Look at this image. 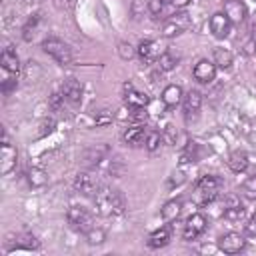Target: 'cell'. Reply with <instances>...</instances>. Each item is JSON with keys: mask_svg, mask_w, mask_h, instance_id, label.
Returning a JSON list of instances; mask_svg holds the SVG:
<instances>
[{"mask_svg": "<svg viewBox=\"0 0 256 256\" xmlns=\"http://www.w3.org/2000/svg\"><path fill=\"white\" fill-rule=\"evenodd\" d=\"M254 2H256V0H254Z\"/></svg>", "mask_w": 256, "mask_h": 256, "instance_id": "7bdbcfd3", "label": "cell"}, {"mask_svg": "<svg viewBox=\"0 0 256 256\" xmlns=\"http://www.w3.org/2000/svg\"><path fill=\"white\" fill-rule=\"evenodd\" d=\"M124 100H126V104L130 108H146L148 102H150V98L144 92L136 90L132 84H126L124 86Z\"/></svg>", "mask_w": 256, "mask_h": 256, "instance_id": "2e32d148", "label": "cell"}, {"mask_svg": "<svg viewBox=\"0 0 256 256\" xmlns=\"http://www.w3.org/2000/svg\"><path fill=\"white\" fill-rule=\"evenodd\" d=\"M42 50H44L48 56H52V58H54L58 64H62V66H66V64L72 62V50H70V46H68L66 42L58 40V38H46V40L42 42Z\"/></svg>", "mask_w": 256, "mask_h": 256, "instance_id": "277c9868", "label": "cell"}, {"mask_svg": "<svg viewBox=\"0 0 256 256\" xmlns=\"http://www.w3.org/2000/svg\"><path fill=\"white\" fill-rule=\"evenodd\" d=\"M100 188V182H98V176L94 172H78L76 178H74V190L78 194H84V196H94L96 190Z\"/></svg>", "mask_w": 256, "mask_h": 256, "instance_id": "52a82bcc", "label": "cell"}, {"mask_svg": "<svg viewBox=\"0 0 256 256\" xmlns=\"http://www.w3.org/2000/svg\"><path fill=\"white\" fill-rule=\"evenodd\" d=\"M94 206H96V212L100 216L112 218V216L124 214L126 200H124V194L118 188L104 186V188H98L96 190V194H94Z\"/></svg>", "mask_w": 256, "mask_h": 256, "instance_id": "6da1fadb", "label": "cell"}, {"mask_svg": "<svg viewBox=\"0 0 256 256\" xmlns=\"http://www.w3.org/2000/svg\"><path fill=\"white\" fill-rule=\"evenodd\" d=\"M244 232H246V236L256 238V214H254V216H250V220H248V222H246V226H244Z\"/></svg>", "mask_w": 256, "mask_h": 256, "instance_id": "ab89813d", "label": "cell"}, {"mask_svg": "<svg viewBox=\"0 0 256 256\" xmlns=\"http://www.w3.org/2000/svg\"><path fill=\"white\" fill-rule=\"evenodd\" d=\"M208 226V220L204 214H192L186 218L184 222V230H182V238L184 240H196Z\"/></svg>", "mask_w": 256, "mask_h": 256, "instance_id": "9c48e42d", "label": "cell"}, {"mask_svg": "<svg viewBox=\"0 0 256 256\" xmlns=\"http://www.w3.org/2000/svg\"><path fill=\"white\" fill-rule=\"evenodd\" d=\"M26 178H28V184H30L32 188H40V186H44V184L48 182L46 172L40 170V168H30L28 174H26Z\"/></svg>", "mask_w": 256, "mask_h": 256, "instance_id": "4316f807", "label": "cell"}, {"mask_svg": "<svg viewBox=\"0 0 256 256\" xmlns=\"http://www.w3.org/2000/svg\"><path fill=\"white\" fill-rule=\"evenodd\" d=\"M232 52L230 50H226V48H214V64H216V68H222V70H226V68H230L232 66Z\"/></svg>", "mask_w": 256, "mask_h": 256, "instance_id": "d4e9b609", "label": "cell"}, {"mask_svg": "<svg viewBox=\"0 0 256 256\" xmlns=\"http://www.w3.org/2000/svg\"><path fill=\"white\" fill-rule=\"evenodd\" d=\"M136 54H138V58H140L142 64H152V62H156L160 58L162 48L154 40H142L138 44V48H136Z\"/></svg>", "mask_w": 256, "mask_h": 256, "instance_id": "8fae6325", "label": "cell"}, {"mask_svg": "<svg viewBox=\"0 0 256 256\" xmlns=\"http://www.w3.org/2000/svg\"><path fill=\"white\" fill-rule=\"evenodd\" d=\"M38 22H40V14H32V16L28 18V22L24 24V28H22V38H24L26 42H30V40L34 38V32H36Z\"/></svg>", "mask_w": 256, "mask_h": 256, "instance_id": "83f0119b", "label": "cell"}, {"mask_svg": "<svg viewBox=\"0 0 256 256\" xmlns=\"http://www.w3.org/2000/svg\"><path fill=\"white\" fill-rule=\"evenodd\" d=\"M146 118H148V114L144 108H130V122L132 124H144Z\"/></svg>", "mask_w": 256, "mask_h": 256, "instance_id": "e575fe53", "label": "cell"}, {"mask_svg": "<svg viewBox=\"0 0 256 256\" xmlns=\"http://www.w3.org/2000/svg\"><path fill=\"white\" fill-rule=\"evenodd\" d=\"M198 160V144L196 142H188L180 154V162L186 164V162H196Z\"/></svg>", "mask_w": 256, "mask_h": 256, "instance_id": "f1b7e54d", "label": "cell"}, {"mask_svg": "<svg viewBox=\"0 0 256 256\" xmlns=\"http://www.w3.org/2000/svg\"><path fill=\"white\" fill-rule=\"evenodd\" d=\"M216 244H218V250L224 252V254H238V252L244 250L246 240H244V236L238 234V232H226V234H222V236L218 238Z\"/></svg>", "mask_w": 256, "mask_h": 256, "instance_id": "ba28073f", "label": "cell"}, {"mask_svg": "<svg viewBox=\"0 0 256 256\" xmlns=\"http://www.w3.org/2000/svg\"><path fill=\"white\" fill-rule=\"evenodd\" d=\"M86 240H88L90 246H98V244H102L106 240V232L102 228H90L86 232Z\"/></svg>", "mask_w": 256, "mask_h": 256, "instance_id": "4dcf8cb0", "label": "cell"}, {"mask_svg": "<svg viewBox=\"0 0 256 256\" xmlns=\"http://www.w3.org/2000/svg\"><path fill=\"white\" fill-rule=\"evenodd\" d=\"M200 106H202V94L198 90H190L184 96V118H186V122H190L198 116Z\"/></svg>", "mask_w": 256, "mask_h": 256, "instance_id": "9a60e30c", "label": "cell"}, {"mask_svg": "<svg viewBox=\"0 0 256 256\" xmlns=\"http://www.w3.org/2000/svg\"><path fill=\"white\" fill-rule=\"evenodd\" d=\"M134 54H136V48H132V44H128V42L118 44V56L122 60H130V58H134Z\"/></svg>", "mask_w": 256, "mask_h": 256, "instance_id": "836d02e7", "label": "cell"}, {"mask_svg": "<svg viewBox=\"0 0 256 256\" xmlns=\"http://www.w3.org/2000/svg\"><path fill=\"white\" fill-rule=\"evenodd\" d=\"M248 154L244 152V150H234L230 156H228V168L232 170V172H236V174H240V172H244L246 168H248Z\"/></svg>", "mask_w": 256, "mask_h": 256, "instance_id": "ffe728a7", "label": "cell"}, {"mask_svg": "<svg viewBox=\"0 0 256 256\" xmlns=\"http://www.w3.org/2000/svg\"><path fill=\"white\" fill-rule=\"evenodd\" d=\"M190 2H192V0H170V4H172L174 8H186Z\"/></svg>", "mask_w": 256, "mask_h": 256, "instance_id": "b9f144b4", "label": "cell"}, {"mask_svg": "<svg viewBox=\"0 0 256 256\" xmlns=\"http://www.w3.org/2000/svg\"><path fill=\"white\" fill-rule=\"evenodd\" d=\"M146 8H148V6H144L142 0H134V2H132V14H134V18H136V20L142 18V14H144Z\"/></svg>", "mask_w": 256, "mask_h": 256, "instance_id": "f35d334b", "label": "cell"}, {"mask_svg": "<svg viewBox=\"0 0 256 256\" xmlns=\"http://www.w3.org/2000/svg\"><path fill=\"white\" fill-rule=\"evenodd\" d=\"M16 162H18V152H16V148L6 140V136H4V140H2V150H0V174L2 176H6V174H10L14 168H16Z\"/></svg>", "mask_w": 256, "mask_h": 256, "instance_id": "30bf717a", "label": "cell"}, {"mask_svg": "<svg viewBox=\"0 0 256 256\" xmlns=\"http://www.w3.org/2000/svg\"><path fill=\"white\" fill-rule=\"evenodd\" d=\"M210 32H212L216 38H220V40L228 38V34L232 32V22L228 20V16H226L224 12H216V14L210 18Z\"/></svg>", "mask_w": 256, "mask_h": 256, "instance_id": "7c38bea8", "label": "cell"}, {"mask_svg": "<svg viewBox=\"0 0 256 256\" xmlns=\"http://www.w3.org/2000/svg\"><path fill=\"white\" fill-rule=\"evenodd\" d=\"M40 246V242L36 240V236H32V234H18L12 242H10V246H8V250H16V248H24V250H36Z\"/></svg>", "mask_w": 256, "mask_h": 256, "instance_id": "7402d4cb", "label": "cell"}, {"mask_svg": "<svg viewBox=\"0 0 256 256\" xmlns=\"http://www.w3.org/2000/svg\"><path fill=\"white\" fill-rule=\"evenodd\" d=\"M66 218H68L70 228L76 230V232H80V234H86L90 228H94L92 214H90L86 208H82V206H72V208L68 210Z\"/></svg>", "mask_w": 256, "mask_h": 256, "instance_id": "5b68a950", "label": "cell"}, {"mask_svg": "<svg viewBox=\"0 0 256 256\" xmlns=\"http://www.w3.org/2000/svg\"><path fill=\"white\" fill-rule=\"evenodd\" d=\"M244 214H246V208H244L240 202H236V200H232V202L226 206V210H224V218H226L228 222H240V220L244 218Z\"/></svg>", "mask_w": 256, "mask_h": 256, "instance_id": "cb8c5ba5", "label": "cell"}, {"mask_svg": "<svg viewBox=\"0 0 256 256\" xmlns=\"http://www.w3.org/2000/svg\"><path fill=\"white\" fill-rule=\"evenodd\" d=\"M162 138H164L168 144H174V142H176V138H178V132L174 130V126H172V124H168V126L164 128V134H162Z\"/></svg>", "mask_w": 256, "mask_h": 256, "instance_id": "74e56055", "label": "cell"}, {"mask_svg": "<svg viewBox=\"0 0 256 256\" xmlns=\"http://www.w3.org/2000/svg\"><path fill=\"white\" fill-rule=\"evenodd\" d=\"M170 236H172V228H170V224H164V226H160L158 230H154L150 236H148V240H146V244H148V248H164L168 242H170Z\"/></svg>", "mask_w": 256, "mask_h": 256, "instance_id": "e0dca14e", "label": "cell"}, {"mask_svg": "<svg viewBox=\"0 0 256 256\" xmlns=\"http://www.w3.org/2000/svg\"><path fill=\"white\" fill-rule=\"evenodd\" d=\"M0 68H2V92L8 94L10 90L16 88V84H18V72H20V60H18L16 52L10 46L2 50Z\"/></svg>", "mask_w": 256, "mask_h": 256, "instance_id": "7a4b0ae2", "label": "cell"}, {"mask_svg": "<svg viewBox=\"0 0 256 256\" xmlns=\"http://www.w3.org/2000/svg\"><path fill=\"white\" fill-rule=\"evenodd\" d=\"M256 50V20L250 24L248 30V42H246V54H252Z\"/></svg>", "mask_w": 256, "mask_h": 256, "instance_id": "d590c367", "label": "cell"}, {"mask_svg": "<svg viewBox=\"0 0 256 256\" xmlns=\"http://www.w3.org/2000/svg\"><path fill=\"white\" fill-rule=\"evenodd\" d=\"M224 14L232 24H242L246 20V4L242 0H224Z\"/></svg>", "mask_w": 256, "mask_h": 256, "instance_id": "4fadbf2b", "label": "cell"}, {"mask_svg": "<svg viewBox=\"0 0 256 256\" xmlns=\"http://www.w3.org/2000/svg\"><path fill=\"white\" fill-rule=\"evenodd\" d=\"M144 138H146V130L142 128V124H132V126L126 128L124 134H122V140H124L128 146H138V144L144 142Z\"/></svg>", "mask_w": 256, "mask_h": 256, "instance_id": "d6986e66", "label": "cell"}, {"mask_svg": "<svg viewBox=\"0 0 256 256\" xmlns=\"http://www.w3.org/2000/svg\"><path fill=\"white\" fill-rule=\"evenodd\" d=\"M220 188H222V180L218 176H210V174L208 176H202L196 182V188H194V202L200 204V206L212 202L218 196Z\"/></svg>", "mask_w": 256, "mask_h": 256, "instance_id": "3957f363", "label": "cell"}, {"mask_svg": "<svg viewBox=\"0 0 256 256\" xmlns=\"http://www.w3.org/2000/svg\"><path fill=\"white\" fill-rule=\"evenodd\" d=\"M242 194L250 200H256V176H250L242 182Z\"/></svg>", "mask_w": 256, "mask_h": 256, "instance_id": "1f68e13d", "label": "cell"}, {"mask_svg": "<svg viewBox=\"0 0 256 256\" xmlns=\"http://www.w3.org/2000/svg\"><path fill=\"white\" fill-rule=\"evenodd\" d=\"M190 28V16L186 12H180V14H172L164 20V26H162V36L164 38H174L182 32H186Z\"/></svg>", "mask_w": 256, "mask_h": 256, "instance_id": "8992f818", "label": "cell"}, {"mask_svg": "<svg viewBox=\"0 0 256 256\" xmlns=\"http://www.w3.org/2000/svg\"><path fill=\"white\" fill-rule=\"evenodd\" d=\"M164 138H162V134L160 132H156V130H150V132H146V138H144V146H146V150H150V152H154L158 146H160V142H162Z\"/></svg>", "mask_w": 256, "mask_h": 256, "instance_id": "f546056e", "label": "cell"}, {"mask_svg": "<svg viewBox=\"0 0 256 256\" xmlns=\"http://www.w3.org/2000/svg\"><path fill=\"white\" fill-rule=\"evenodd\" d=\"M180 212H182V202H180V200H168V202L162 206L160 216H162L166 222H172V220H176V218L180 216Z\"/></svg>", "mask_w": 256, "mask_h": 256, "instance_id": "603a6c76", "label": "cell"}, {"mask_svg": "<svg viewBox=\"0 0 256 256\" xmlns=\"http://www.w3.org/2000/svg\"><path fill=\"white\" fill-rule=\"evenodd\" d=\"M194 78L202 84H210L214 78H216V64L210 62V60H198L194 70H192Z\"/></svg>", "mask_w": 256, "mask_h": 256, "instance_id": "5bb4252c", "label": "cell"}, {"mask_svg": "<svg viewBox=\"0 0 256 256\" xmlns=\"http://www.w3.org/2000/svg\"><path fill=\"white\" fill-rule=\"evenodd\" d=\"M156 64H158V68H160L162 72H170V70H174L176 64H178V56H176L174 52H162L160 58L156 60Z\"/></svg>", "mask_w": 256, "mask_h": 256, "instance_id": "484cf974", "label": "cell"}, {"mask_svg": "<svg viewBox=\"0 0 256 256\" xmlns=\"http://www.w3.org/2000/svg\"><path fill=\"white\" fill-rule=\"evenodd\" d=\"M62 96L64 100L72 102V104H78L80 98H82V86L76 78H66L64 84H62Z\"/></svg>", "mask_w": 256, "mask_h": 256, "instance_id": "ac0fdd59", "label": "cell"}, {"mask_svg": "<svg viewBox=\"0 0 256 256\" xmlns=\"http://www.w3.org/2000/svg\"><path fill=\"white\" fill-rule=\"evenodd\" d=\"M94 122H96V126H106V124H110V122H112V112H110V110H100V112H96Z\"/></svg>", "mask_w": 256, "mask_h": 256, "instance_id": "8d00e7d4", "label": "cell"}, {"mask_svg": "<svg viewBox=\"0 0 256 256\" xmlns=\"http://www.w3.org/2000/svg\"><path fill=\"white\" fill-rule=\"evenodd\" d=\"M180 100H182V88H180V86L170 84V86H166V88L162 90V102H164L166 108H174V106H178Z\"/></svg>", "mask_w": 256, "mask_h": 256, "instance_id": "44dd1931", "label": "cell"}, {"mask_svg": "<svg viewBox=\"0 0 256 256\" xmlns=\"http://www.w3.org/2000/svg\"><path fill=\"white\" fill-rule=\"evenodd\" d=\"M182 182H184V174H182V172H174L172 178H170V186H174V184L178 186V184H182Z\"/></svg>", "mask_w": 256, "mask_h": 256, "instance_id": "60d3db41", "label": "cell"}, {"mask_svg": "<svg viewBox=\"0 0 256 256\" xmlns=\"http://www.w3.org/2000/svg\"><path fill=\"white\" fill-rule=\"evenodd\" d=\"M148 12H150L152 16H156V18L164 16V12H166L164 0H148Z\"/></svg>", "mask_w": 256, "mask_h": 256, "instance_id": "d6a6232c", "label": "cell"}]
</instances>
